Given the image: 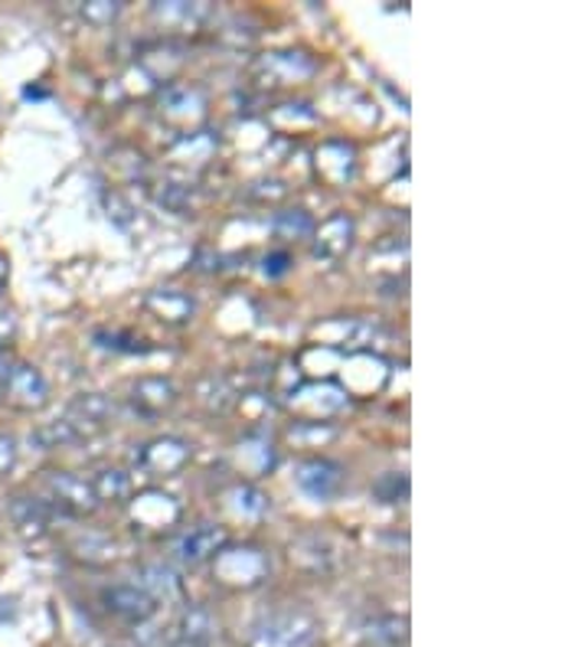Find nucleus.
<instances>
[{"instance_id": "1", "label": "nucleus", "mask_w": 588, "mask_h": 647, "mask_svg": "<svg viewBox=\"0 0 588 647\" xmlns=\"http://www.w3.org/2000/svg\"><path fill=\"white\" fill-rule=\"evenodd\" d=\"M321 642V622L304 609H278L252 622L245 647H314Z\"/></svg>"}, {"instance_id": "2", "label": "nucleus", "mask_w": 588, "mask_h": 647, "mask_svg": "<svg viewBox=\"0 0 588 647\" xmlns=\"http://www.w3.org/2000/svg\"><path fill=\"white\" fill-rule=\"evenodd\" d=\"M102 605L121 618L127 625H144L154 612H157V602L137 585V582H118V585H106L102 589Z\"/></svg>"}, {"instance_id": "3", "label": "nucleus", "mask_w": 588, "mask_h": 647, "mask_svg": "<svg viewBox=\"0 0 588 647\" xmlns=\"http://www.w3.org/2000/svg\"><path fill=\"white\" fill-rule=\"evenodd\" d=\"M295 484L314 501H331L344 488V471L328 458H308L295 468Z\"/></svg>"}, {"instance_id": "4", "label": "nucleus", "mask_w": 588, "mask_h": 647, "mask_svg": "<svg viewBox=\"0 0 588 647\" xmlns=\"http://www.w3.org/2000/svg\"><path fill=\"white\" fill-rule=\"evenodd\" d=\"M46 488L53 494V501L69 511V514H92L99 507V498H96V488L92 481L73 475V471H53L46 478Z\"/></svg>"}, {"instance_id": "5", "label": "nucleus", "mask_w": 588, "mask_h": 647, "mask_svg": "<svg viewBox=\"0 0 588 647\" xmlns=\"http://www.w3.org/2000/svg\"><path fill=\"white\" fill-rule=\"evenodd\" d=\"M217 645V618L203 605H187L174 628H170V647H213Z\"/></svg>"}, {"instance_id": "6", "label": "nucleus", "mask_w": 588, "mask_h": 647, "mask_svg": "<svg viewBox=\"0 0 588 647\" xmlns=\"http://www.w3.org/2000/svg\"><path fill=\"white\" fill-rule=\"evenodd\" d=\"M3 392H7V399L16 409H43L49 402V383H46V377L36 367H30V364H13Z\"/></svg>"}, {"instance_id": "7", "label": "nucleus", "mask_w": 588, "mask_h": 647, "mask_svg": "<svg viewBox=\"0 0 588 647\" xmlns=\"http://www.w3.org/2000/svg\"><path fill=\"white\" fill-rule=\"evenodd\" d=\"M223 543H226L223 526H217V523H197L193 529H187V533L174 543V556H177L184 566H200V562H207L210 556H217Z\"/></svg>"}, {"instance_id": "8", "label": "nucleus", "mask_w": 588, "mask_h": 647, "mask_svg": "<svg viewBox=\"0 0 588 647\" xmlns=\"http://www.w3.org/2000/svg\"><path fill=\"white\" fill-rule=\"evenodd\" d=\"M353 243V220L351 216H331L321 230H318V243H314V253L324 256V259H341Z\"/></svg>"}, {"instance_id": "9", "label": "nucleus", "mask_w": 588, "mask_h": 647, "mask_svg": "<svg viewBox=\"0 0 588 647\" xmlns=\"http://www.w3.org/2000/svg\"><path fill=\"white\" fill-rule=\"evenodd\" d=\"M131 399L141 412L157 415V412H164L177 402V389L167 380H141L137 387L131 389Z\"/></svg>"}, {"instance_id": "10", "label": "nucleus", "mask_w": 588, "mask_h": 647, "mask_svg": "<svg viewBox=\"0 0 588 647\" xmlns=\"http://www.w3.org/2000/svg\"><path fill=\"white\" fill-rule=\"evenodd\" d=\"M137 585H141L154 602L174 599V595H177V576H174L170 569H164V566H147V569L137 576Z\"/></svg>"}, {"instance_id": "11", "label": "nucleus", "mask_w": 588, "mask_h": 647, "mask_svg": "<svg viewBox=\"0 0 588 647\" xmlns=\"http://www.w3.org/2000/svg\"><path fill=\"white\" fill-rule=\"evenodd\" d=\"M13 520L23 533H43L49 526V507L33 498H20L13 504Z\"/></svg>"}, {"instance_id": "12", "label": "nucleus", "mask_w": 588, "mask_h": 647, "mask_svg": "<svg viewBox=\"0 0 588 647\" xmlns=\"http://www.w3.org/2000/svg\"><path fill=\"white\" fill-rule=\"evenodd\" d=\"M275 233L281 239H304L311 236V216L304 210H285L275 216Z\"/></svg>"}, {"instance_id": "13", "label": "nucleus", "mask_w": 588, "mask_h": 647, "mask_svg": "<svg viewBox=\"0 0 588 647\" xmlns=\"http://www.w3.org/2000/svg\"><path fill=\"white\" fill-rule=\"evenodd\" d=\"M92 488H96V498L99 501H121V498H127V475H121V471H102L92 481Z\"/></svg>"}, {"instance_id": "14", "label": "nucleus", "mask_w": 588, "mask_h": 647, "mask_svg": "<svg viewBox=\"0 0 588 647\" xmlns=\"http://www.w3.org/2000/svg\"><path fill=\"white\" fill-rule=\"evenodd\" d=\"M373 494H376L382 504H399V501L409 498V481H406L402 475H386L382 481H376Z\"/></svg>"}, {"instance_id": "15", "label": "nucleus", "mask_w": 588, "mask_h": 647, "mask_svg": "<svg viewBox=\"0 0 588 647\" xmlns=\"http://www.w3.org/2000/svg\"><path fill=\"white\" fill-rule=\"evenodd\" d=\"M118 3H109V0H96V3H86L82 7V16L92 20V23H112L118 16Z\"/></svg>"}, {"instance_id": "16", "label": "nucleus", "mask_w": 588, "mask_h": 647, "mask_svg": "<svg viewBox=\"0 0 588 647\" xmlns=\"http://www.w3.org/2000/svg\"><path fill=\"white\" fill-rule=\"evenodd\" d=\"M16 465V442L10 435H0V475H7Z\"/></svg>"}, {"instance_id": "17", "label": "nucleus", "mask_w": 588, "mask_h": 647, "mask_svg": "<svg viewBox=\"0 0 588 647\" xmlns=\"http://www.w3.org/2000/svg\"><path fill=\"white\" fill-rule=\"evenodd\" d=\"M13 331H16V321H13V314L0 311V344H7V341L13 337Z\"/></svg>"}, {"instance_id": "18", "label": "nucleus", "mask_w": 588, "mask_h": 647, "mask_svg": "<svg viewBox=\"0 0 588 647\" xmlns=\"http://www.w3.org/2000/svg\"><path fill=\"white\" fill-rule=\"evenodd\" d=\"M285 265H288V256H271V259H265V271L281 275V271H285Z\"/></svg>"}, {"instance_id": "19", "label": "nucleus", "mask_w": 588, "mask_h": 647, "mask_svg": "<svg viewBox=\"0 0 588 647\" xmlns=\"http://www.w3.org/2000/svg\"><path fill=\"white\" fill-rule=\"evenodd\" d=\"M10 370H13V364H10L7 357H0V389L7 387V377H10Z\"/></svg>"}, {"instance_id": "20", "label": "nucleus", "mask_w": 588, "mask_h": 647, "mask_svg": "<svg viewBox=\"0 0 588 647\" xmlns=\"http://www.w3.org/2000/svg\"><path fill=\"white\" fill-rule=\"evenodd\" d=\"M10 261L0 256V291H3V285H7V275H10V268H7Z\"/></svg>"}]
</instances>
